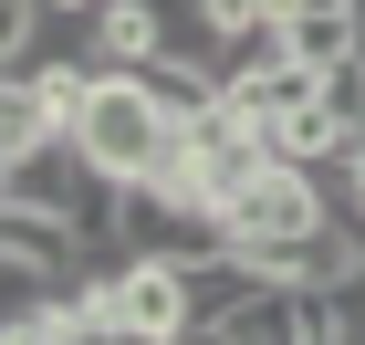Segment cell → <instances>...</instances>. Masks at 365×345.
Segmentation results:
<instances>
[{
	"label": "cell",
	"mask_w": 365,
	"mask_h": 345,
	"mask_svg": "<svg viewBox=\"0 0 365 345\" xmlns=\"http://www.w3.org/2000/svg\"><path fill=\"white\" fill-rule=\"evenodd\" d=\"M105 314H115V335H146V345L198 335L188 261H168V251H115V261H105Z\"/></svg>",
	"instance_id": "obj_2"
},
{
	"label": "cell",
	"mask_w": 365,
	"mask_h": 345,
	"mask_svg": "<svg viewBox=\"0 0 365 345\" xmlns=\"http://www.w3.org/2000/svg\"><path fill=\"white\" fill-rule=\"evenodd\" d=\"M53 11H63V21H84V11H94V0H53Z\"/></svg>",
	"instance_id": "obj_6"
},
{
	"label": "cell",
	"mask_w": 365,
	"mask_h": 345,
	"mask_svg": "<svg viewBox=\"0 0 365 345\" xmlns=\"http://www.w3.org/2000/svg\"><path fill=\"white\" fill-rule=\"evenodd\" d=\"M42 136H73V126H63L53 84H42L31 63H11V84H0V157H21V146H42Z\"/></svg>",
	"instance_id": "obj_3"
},
{
	"label": "cell",
	"mask_w": 365,
	"mask_h": 345,
	"mask_svg": "<svg viewBox=\"0 0 365 345\" xmlns=\"http://www.w3.org/2000/svg\"><path fill=\"white\" fill-rule=\"evenodd\" d=\"M73 136H84V157L105 178H157L168 168V146H178V115H168V94H157V74L146 63H105L94 74V105L73 115Z\"/></svg>",
	"instance_id": "obj_1"
},
{
	"label": "cell",
	"mask_w": 365,
	"mask_h": 345,
	"mask_svg": "<svg viewBox=\"0 0 365 345\" xmlns=\"http://www.w3.org/2000/svg\"><path fill=\"white\" fill-rule=\"evenodd\" d=\"M282 21H292V53H303V63H344V53H365V0H292Z\"/></svg>",
	"instance_id": "obj_4"
},
{
	"label": "cell",
	"mask_w": 365,
	"mask_h": 345,
	"mask_svg": "<svg viewBox=\"0 0 365 345\" xmlns=\"http://www.w3.org/2000/svg\"><path fill=\"white\" fill-rule=\"evenodd\" d=\"M324 178H334V209H344V220L365 230V136L344 146V157H334V168H324Z\"/></svg>",
	"instance_id": "obj_5"
}]
</instances>
